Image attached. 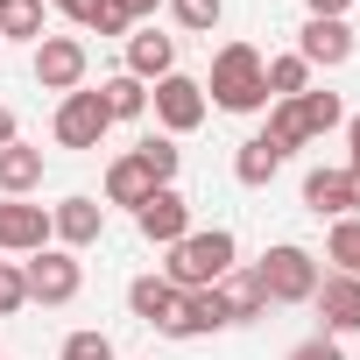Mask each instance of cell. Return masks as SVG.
I'll return each mask as SVG.
<instances>
[{
  "instance_id": "obj_1",
  "label": "cell",
  "mask_w": 360,
  "mask_h": 360,
  "mask_svg": "<svg viewBox=\"0 0 360 360\" xmlns=\"http://www.w3.org/2000/svg\"><path fill=\"white\" fill-rule=\"evenodd\" d=\"M233 269H240V240L226 226H191L184 240L169 248V262H162V276L176 290H219Z\"/></svg>"
},
{
  "instance_id": "obj_2",
  "label": "cell",
  "mask_w": 360,
  "mask_h": 360,
  "mask_svg": "<svg viewBox=\"0 0 360 360\" xmlns=\"http://www.w3.org/2000/svg\"><path fill=\"white\" fill-rule=\"evenodd\" d=\"M205 106H219V113H262V106H269V78H262V50H255V43H226V50L212 57Z\"/></svg>"
},
{
  "instance_id": "obj_3",
  "label": "cell",
  "mask_w": 360,
  "mask_h": 360,
  "mask_svg": "<svg viewBox=\"0 0 360 360\" xmlns=\"http://www.w3.org/2000/svg\"><path fill=\"white\" fill-rule=\"evenodd\" d=\"M255 283H262L269 304H311V290H318V255L297 248V240H283V248H269V255L255 262Z\"/></svg>"
},
{
  "instance_id": "obj_4",
  "label": "cell",
  "mask_w": 360,
  "mask_h": 360,
  "mask_svg": "<svg viewBox=\"0 0 360 360\" xmlns=\"http://www.w3.org/2000/svg\"><path fill=\"white\" fill-rule=\"evenodd\" d=\"M22 290H29V304H71L78 290H85V269H78V255L71 248H36L29 262H22Z\"/></svg>"
},
{
  "instance_id": "obj_5",
  "label": "cell",
  "mask_w": 360,
  "mask_h": 360,
  "mask_svg": "<svg viewBox=\"0 0 360 360\" xmlns=\"http://www.w3.org/2000/svg\"><path fill=\"white\" fill-rule=\"evenodd\" d=\"M85 71H92V50H85V36H43L36 43V85L43 92H78L85 85Z\"/></svg>"
},
{
  "instance_id": "obj_6",
  "label": "cell",
  "mask_w": 360,
  "mask_h": 360,
  "mask_svg": "<svg viewBox=\"0 0 360 360\" xmlns=\"http://www.w3.org/2000/svg\"><path fill=\"white\" fill-rule=\"evenodd\" d=\"M106 106H99V92L92 85H78V92H64L57 99V120H50V134H57V148H99L106 141Z\"/></svg>"
},
{
  "instance_id": "obj_7",
  "label": "cell",
  "mask_w": 360,
  "mask_h": 360,
  "mask_svg": "<svg viewBox=\"0 0 360 360\" xmlns=\"http://www.w3.org/2000/svg\"><path fill=\"white\" fill-rule=\"evenodd\" d=\"M148 106H155L162 134L176 141V134H191V127L205 120V85H198V78H184V71H169V78H155V85H148Z\"/></svg>"
},
{
  "instance_id": "obj_8",
  "label": "cell",
  "mask_w": 360,
  "mask_h": 360,
  "mask_svg": "<svg viewBox=\"0 0 360 360\" xmlns=\"http://www.w3.org/2000/svg\"><path fill=\"white\" fill-rule=\"evenodd\" d=\"M134 233L148 240V248H176L191 233V198L176 191V184H162V191H148V205L134 212Z\"/></svg>"
},
{
  "instance_id": "obj_9",
  "label": "cell",
  "mask_w": 360,
  "mask_h": 360,
  "mask_svg": "<svg viewBox=\"0 0 360 360\" xmlns=\"http://www.w3.org/2000/svg\"><path fill=\"white\" fill-rule=\"evenodd\" d=\"M99 233H106V205H99V198L71 191V198H57V205H50V240H57V248H71V255H78V248H92Z\"/></svg>"
},
{
  "instance_id": "obj_10",
  "label": "cell",
  "mask_w": 360,
  "mask_h": 360,
  "mask_svg": "<svg viewBox=\"0 0 360 360\" xmlns=\"http://www.w3.org/2000/svg\"><path fill=\"white\" fill-rule=\"evenodd\" d=\"M36 248H50V205L0 198V255H36Z\"/></svg>"
},
{
  "instance_id": "obj_11",
  "label": "cell",
  "mask_w": 360,
  "mask_h": 360,
  "mask_svg": "<svg viewBox=\"0 0 360 360\" xmlns=\"http://www.w3.org/2000/svg\"><path fill=\"white\" fill-rule=\"evenodd\" d=\"M226 297L219 290H176V311H169V339H205V332H226Z\"/></svg>"
},
{
  "instance_id": "obj_12",
  "label": "cell",
  "mask_w": 360,
  "mask_h": 360,
  "mask_svg": "<svg viewBox=\"0 0 360 360\" xmlns=\"http://www.w3.org/2000/svg\"><path fill=\"white\" fill-rule=\"evenodd\" d=\"M311 304H318V318H325V339L360 332V276H318Z\"/></svg>"
},
{
  "instance_id": "obj_13",
  "label": "cell",
  "mask_w": 360,
  "mask_h": 360,
  "mask_svg": "<svg viewBox=\"0 0 360 360\" xmlns=\"http://www.w3.org/2000/svg\"><path fill=\"white\" fill-rule=\"evenodd\" d=\"M304 205H311L318 219H353V212H360V191H353L346 169H325V162H318V169L304 176Z\"/></svg>"
},
{
  "instance_id": "obj_14",
  "label": "cell",
  "mask_w": 360,
  "mask_h": 360,
  "mask_svg": "<svg viewBox=\"0 0 360 360\" xmlns=\"http://www.w3.org/2000/svg\"><path fill=\"white\" fill-rule=\"evenodd\" d=\"M169 71H176V36H155V22H141V29L127 36V78L155 85V78H169Z\"/></svg>"
},
{
  "instance_id": "obj_15",
  "label": "cell",
  "mask_w": 360,
  "mask_h": 360,
  "mask_svg": "<svg viewBox=\"0 0 360 360\" xmlns=\"http://www.w3.org/2000/svg\"><path fill=\"white\" fill-rule=\"evenodd\" d=\"M297 57H304L311 71H339V64L353 57V29H346V22H304Z\"/></svg>"
},
{
  "instance_id": "obj_16",
  "label": "cell",
  "mask_w": 360,
  "mask_h": 360,
  "mask_svg": "<svg viewBox=\"0 0 360 360\" xmlns=\"http://www.w3.org/2000/svg\"><path fill=\"white\" fill-rule=\"evenodd\" d=\"M148 191H162V184L141 169V155H134V148H127V155H113V169H106V205L141 212V205H148Z\"/></svg>"
},
{
  "instance_id": "obj_17",
  "label": "cell",
  "mask_w": 360,
  "mask_h": 360,
  "mask_svg": "<svg viewBox=\"0 0 360 360\" xmlns=\"http://www.w3.org/2000/svg\"><path fill=\"white\" fill-rule=\"evenodd\" d=\"M36 184H43V148L8 141V148H0V198H29Z\"/></svg>"
},
{
  "instance_id": "obj_18",
  "label": "cell",
  "mask_w": 360,
  "mask_h": 360,
  "mask_svg": "<svg viewBox=\"0 0 360 360\" xmlns=\"http://www.w3.org/2000/svg\"><path fill=\"white\" fill-rule=\"evenodd\" d=\"M127 311H134L141 325L162 332L169 311H176V283H169V276H134V283H127Z\"/></svg>"
},
{
  "instance_id": "obj_19",
  "label": "cell",
  "mask_w": 360,
  "mask_h": 360,
  "mask_svg": "<svg viewBox=\"0 0 360 360\" xmlns=\"http://www.w3.org/2000/svg\"><path fill=\"white\" fill-rule=\"evenodd\" d=\"M283 162H290V155H283V148H276L269 134H255V141H240V148H233V176H240L248 191L276 184V169H283Z\"/></svg>"
},
{
  "instance_id": "obj_20",
  "label": "cell",
  "mask_w": 360,
  "mask_h": 360,
  "mask_svg": "<svg viewBox=\"0 0 360 360\" xmlns=\"http://www.w3.org/2000/svg\"><path fill=\"white\" fill-rule=\"evenodd\" d=\"M99 106H106V120H141L148 113V85L113 71V78H99Z\"/></svg>"
},
{
  "instance_id": "obj_21",
  "label": "cell",
  "mask_w": 360,
  "mask_h": 360,
  "mask_svg": "<svg viewBox=\"0 0 360 360\" xmlns=\"http://www.w3.org/2000/svg\"><path fill=\"white\" fill-rule=\"evenodd\" d=\"M219 297H226V318H233V325H255V318H269V297H262L255 269H233V276L219 283Z\"/></svg>"
},
{
  "instance_id": "obj_22",
  "label": "cell",
  "mask_w": 360,
  "mask_h": 360,
  "mask_svg": "<svg viewBox=\"0 0 360 360\" xmlns=\"http://www.w3.org/2000/svg\"><path fill=\"white\" fill-rule=\"evenodd\" d=\"M262 78H269V99H304V92H311V64H304L297 50H290V57H269Z\"/></svg>"
},
{
  "instance_id": "obj_23",
  "label": "cell",
  "mask_w": 360,
  "mask_h": 360,
  "mask_svg": "<svg viewBox=\"0 0 360 360\" xmlns=\"http://www.w3.org/2000/svg\"><path fill=\"white\" fill-rule=\"evenodd\" d=\"M325 262H332V276H360V212H353V219H332Z\"/></svg>"
},
{
  "instance_id": "obj_24",
  "label": "cell",
  "mask_w": 360,
  "mask_h": 360,
  "mask_svg": "<svg viewBox=\"0 0 360 360\" xmlns=\"http://www.w3.org/2000/svg\"><path fill=\"white\" fill-rule=\"evenodd\" d=\"M262 134H269V141H276L283 155L311 141V127H304V113H297V99H269V127H262Z\"/></svg>"
},
{
  "instance_id": "obj_25",
  "label": "cell",
  "mask_w": 360,
  "mask_h": 360,
  "mask_svg": "<svg viewBox=\"0 0 360 360\" xmlns=\"http://www.w3.org/2000/svg\"><path fill=\"white\" fill-rule=\"evenodd\" d=\"M0 43H43V0H8L0 8Z\"/></svg>"
},
{
  "instance_id": "obj_26",
  "label": "cell",
  "mask_w": 360,
  "mask_h": 360,
  "mask_svg": "<svg viewBox=\"0 0 360 360\" xmlns=\"http://www.w3.org/2000/svg\"><path fill=\"white\" fill-rule=\"evenodd\" d=\"M297 113H304L311 141H318V134H332V127H346V99H339V92H304V99H297Z\"/></svg>"
},
{
  "instance_id": "obj_27",
  "label": "cell",
  "mask_w": 360,
  "mask_h": 360,
  "mask_svg": "<svg viewBox=\"0 0 360 360\" xmlns=\"http://www.w3.org/2000/svg\"><path fill=\"white\" fill-rule=\"evenodd\" d=\"M226 15V0H169V22L184 29V36H212Z\"/></svg>"
},
{
  "instance_id": "obj_28",
  "label": "cell",
  "mask_w": 360,
  "mask_h": 360,
  "mask_svg": "<svg viewBox=\"0 0 360 360\" xmlns=\"http://www.w3.org/2000/svg\"><path fill=\"white\" fill-rule=\"evenodd\" d=\"M134 155H141V169L155 176V184H176V162H184V155H176V141H169V134H148Z\"/></svg>"
},
{
  "instance_id": "obj_29",
  "label": "cell",
  "mask_w": 360,
  "mask_h": 360,
  "mask_svg": "<svg viewBox=\"0 0 360 360\" xmlns=\"http://www.w3.org/2000/svg\"><path fill=\"white\" fill-rule=\"evenodd\" d=\"M78 29H85V36H120V43L134 36V22H127V8H120V0H92V15H85Z\"/></svg>"
},
{
  "instance_id": "obj_30",
  "label": "cell",
  "mask_w": 360,
  "mask_h": 360,
  "mask_svg": "<svg viewBox=\"0 0 360 360\" xmlns=\"http://www.w3.org/2000/svg\"><path fill=\"white\" fill-rule=\"evenodd\" d=\"M57 360H120V353H113V339H106V332H92V325H85V332H71V339H64V353H57Z\"/></svg>"
},
{
  "instance_id": "obj_31",
  "label": "cell",
  "mask_w": 360,
  "mask_h": 360,
  "mask_svg": "<svg viewBox=\"0 0 360 360\" xmlns=\"http://www.w3.org/2000/svg\"><path fill=\"white\" fill-rule=\"evenodd\" d=\"M29 304V290H22V262H0V318H15Z\"/></svg>"
},
{
  "instance_id": "obj_32",
  "label": "cell",
  "mask_w": 360,
  "mask_h": 360,
  "mask_svg": "<svg viewBox=\"0 0 360 360\" xmlns=\"http://www.w3.org/2000/svg\"><path fill=\"white\" fill-rule=\"evenodd\" d=\"M290 360H346V353H339V339H325V332H318V339L290 346Z\"/></svg>"
},
{
  "instance_id": "obj_33",
  "label": "cell",
  "mask_w": 360,
  "mask_h": 360,
  "mask_svg": "<svg viewBox=\"0 0 360 360\" xmlns=\"http://www.w3.org/2000/svg\"><path fill=\"white\" fill-rule=\"evenodd\" d=\"M304 8H311V22H346L353 0H304Z\"/></svg>"
},
{
  "instance_id": "obj_34",
  "label": "cell",
  "mask_w": 360,
  "mask_h": 360,
  "mask_svg": "<svg viewBox=\"0 0 360 360\" xmlns=\"http://www.w3.org/2000/svg\"><path fill=\"white\" fill-rule=\"evenodd\" d=\"M346 141H353V162H346V176H353V191H360V113H346Z\"/></svg>"
},
{
  "instance_id": "obj_35",
  "label": "cell",
  "mask_w": 360,
  "mask_h": 360,
  "mask_svg": "<svg viewBox=\"0 0 360 360\" xmlns=\"http://www.w3.org/2000/svg\"><path fill=\"white\" fill-rule=\"evenodd\" d=\"M120 8H127V22H134V29H141V22H148V15H155V8H162V0H120Z\"/></svg>"
},
{
  "instance_id": "obj_36",
  "label": "cell",
  "mask_w": 360,
  "mask_h": 360,
  "mask_svg": "<svg viewBox=\"0 0 360 360\" xmlns=\"http://www.w3.org/2000/svg\"><path fill=\"white\" fill-rule=\"evenodd\" d=\"M50 8H64L71 22H85V15H92V0H50Z\"/></svg>"
},
{
  "instance_id": "obj_37",
  "label": "cell",
  "mask_w": 360,
  "mask_h": 360,
  "mask_svg": "<svg viewBox=\"0 0 360 360\" xmlns=\"http://www.w3.org/2000/svg\"><path fill=\"white\" fill-rule=\"evenodd\" d=\"M8 141H22V134H15V113L0 106V148H8Z\"/></svg>"
},
{
  "instance_id": "obj_38",
  "label": "cell",
  "mask_w": 360,
  "mask_h": 360,
  "mask_svg": "<svg viewBox=\"0 0 360 360\" xmlns=\"http://www.w3.org/2000/svg\"><path fill=\"white\" fill-rule=\"evenodd\" d=\"M0 8H8V0H0Z\"/></svg>"
}]
</instances>
